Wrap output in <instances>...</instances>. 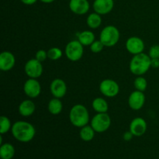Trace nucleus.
I'll return each mask as SVG.
<instances>
[{
  "label": "nucleus",
  "instance_id": "nucleus-27",
  "mask_svg": "<svg viewBox=\"0 0 159 159\" xmlns=\"http://www.w3.org/2000/svg\"><path fill=\"white\" fill-rule=\"evenodd\" d=\"M104 44L100 40H95L91 45H90V51L93 53H99L103 50Z\"/></svg>",
  "mask_w": 159,
  "mask_h": 159
},
{
  "label": "nucleus",
  "instance_id": "nucleus-32",
  "mask_svg": "<svg viewBox=\"0 0 159 159\" xmlns=\"http://www.w3.org/2000/svg\"><path fill=\"white\" fill-rule=\"evenodd\" d=\"M23 4L27 5V6H31V5H34V3L37 2V0H20Z\"/></svg>",
  "mask_w": 159,
  "mask_h": 159
},
{
  "label": "nucleus",
  "instance_id": "nucleus-17",
  "mask_svg": "<svg viewBox=\"0 0 159 159\" xmlns=\"http://www.w3.org/2000/svg\"><path fill=\"white\" fill-rule=\"evenodd\" d=\"M19 113L24 117L32 116L36 110V106L31 99H25L19 105Z\"/></svg>",
  "mask_w": 159,
  "mask_h": 159
},
{
  "label": "nucleus",
  "instance_id": "nucleus-21",
  "mask_svg": "<svg viewBox=\"0 0 159 159\" xmlns=\"http://www.w3.org/2000/svg\"><path fill=\"white\" fill-rule=\"evenodd\" d=\"M15 155V148L10 143L1 144L0 157L2 159H12Z\"/></svg>",
  "mask_w": 159,
  "mask_h": 159
},
{
  "label": "nucleus",
  "instance_id": "nucleus-8",
  "mask_svg": "<svg viewBox=\"0 0 159 159\" xmlns=\"http://www.w3.org/2000/svg\"><path fill=\"white\" fill-rule=\"evenodd\" d=\"M24 71L26 75L30 79H38L42 75L43 71L42 62L36 58L30 59L25 64Z\"/></svg>",
  "mask_w": 159,
  "mask_h": 159
},
{
  "label": "nucleus",
  "instance_id": "nucleus-23",
  "mask_svg": "<svg viewBox=\"0 0 159 159\" xmlns=\"http://www.w3.org/2000/svg\"><path fill=\"white\" fill-rule=\"evenodd\" d=\"M95 133H96V131L92 127V126L87 124V125L81 127L80 132H79V136H80L81 139L82 141L89 142V141H91L94 138Z\"/></svg>",
  "mask_w": 159,
  "mask_h": 159
},
{
  "label": "nucleus",
  "instance_id": "nucleus-10",
  "mask_svg": "<svg viewBox=\"0 0 159 159\" xmlns=\"http://www.w3.org/2000/svg\"><path fill=\"white\" fill-rule=\"evenodd\" d=\"M144 48L145 45L144 40L136 36L129 37L126 41V48L127 51L133 55L143 53Z\"/></svg>",
  "mask_w": 159,
  "mask_h": 159
},
{
  "label": "nucleus",
  "instance_id": "nucleus-29",
  "mask_svg": "<svg viewBox=\"0 0 159 159\" xmlns=\"http://www.w3.org/2000/svg\"><path fill=\"white\" fill-rule=\"evenodd\" d=\"M148 55L151 58H159V45L155 44L151 47Z\"/></svg>",
  "mask_w": 159,
  "mask_h": 159
},
{
  "label": "nucleus",
  "instance_id": "nucleus-14",
  "mask_svg": "<svg viewBox=\"0 0 159 159\" xmlns=\"http://www.w3.org/2000/svg\"><path fill=\"white\" fill-rule=\"evenodd\" d=\"M16 58L10 51H3L0 54V69L3 71H10L14 68Z\"/></svg>",
  "mask_w": 159,
  "mask_h": 159
},
{
  "label": "nucleus",
  "instance_id": "nucleus-2",
  "mask_svg": "<svg viewBox=\"0 0 159 159\" xmlns=\"http://www.w3.org/2000/svg\"><path fill=\"white\" fill-rule=\"evenodd\" d=\"M130 71L133 75L141 76L148 72L151 67V57L144 53L135 54L130 61Z\"/></svg>",
  "mask_w": 159,
  "mask_h": 159
},
{
  "label": "nucleus",
  "instance_id": "nucleus-6",
  "mask_svg": "<svg viewBox=\"0 0 159 159\" xmlns=\"http://www.w3.org/2000/svg\"><path fill=\"white\" fill-rule=\"evenodd\" d=\"M65 54L67 58L71 61H78L83 56V45L78 40H71L65 47Z\"/></svg>",
  "mask_w": 159,
  "mask_h": 159
},
{
  "label": "nucleus",
  "instance_id": "nucleus-28",
  "mask_svg": "<svg viewBox=\"0 0 159 159\" xmlns=\"http://www.w3.org/2000/svg\"><path fill=\"white\" fill-rule=\"evenodd\" d=\"M35 58L37 59V61H39L43 63V61H46L47 58H48V51H44V50H39V51H37V52H36Z\"/></svg>",
  "mask_w": 159,
  "mask_h": 159
},
{
  "label": "nucleus",
  "instance_id": "nucleus-25",
  "mask_svg": "<svg viewBox=\"0 0 159 159\" xmlns=\"http://www.w3.org/2000/svg\"><path fill=\"white\" fill-rule=\"evenodd\" d=\"M134 85L136 90L144 92L148 88V81L142 75L138 76L134 82Z\"/></svg>",
  "mask_w": 159,
  "mask_h": 159
},
{
  "label": "nucleus",
  "instance_id": "nucleus-11",
  "mask_svg": "<svg viewBox=\"0 0 159 159\" xmlns=\"http://www.w3.org/2000/svg\"><path fill=\"white\" fill-rule=\"evenodd\" d=\"M128 106L133 110H140L144 105L145 102V95L144 92L135 91L132 92L128 97Z\"/></svg>",
  "mask_w": 159,
  "mask_h": 159
},
{
  "label": "nucleus",
  "instance_id": "nucleus-7",
  "mask_svg": "<svg viewBox=\"0 0 159 159\" xmlns=\"http://www.w3.org/2000/svg\"><path fill=\"white\" fill-rule=\"evenodd\" d=\"M99 91L106 97L113 98L119 94L120 86L116 81L107 79L99 84Z\"/></svg>",
  "mask_w": 159,
  "mask_h": 159
},
{
  "label": "nucleus",
  "instance_id": "nucleus-22",
  "mask_svg": "<svg viewBox=\"0 0 159 159\" xmlns=\"http://www.w3.org/2000/svg\"><path fill=\"white\" fill-rule=\"evenodd\" d=\"M86 23L90 29H97L102 24V17L97 12H94L87 16Z\"/></svg>",
  "mask_w": 159,
  "mask_h": 159
},
{
  "label": "nucleus",
  "instance_id": "nucleus-33",
  "mask_svg": "<svg viewBox=\"0 0 159 159\" xmlns=\"http://www.w3.org/2000/svg\"><path fill=\"white\" fill-rule=\"evenodd\" d=\"M40 1L43 3H51L55 1V0H40Z\"/></svg>",
  "mask_w": 159,
  "mask_h": 159
},
{
  "label": "nucleus",
  "instance_id": "nucleus-1",
  "mask_svg": "<svg viewBox=\"0 0 159 159\" xmlns=\"http://www.w3.org/2000/svg\"><path fill=\"white\" fill-rule=\"evenodd\" d=\"M11 132L14 138L22 143L30 142L34 139L36 134L34 125L24 120H19L14 123Z\"/></svg>",
  "mask_w": 159,
  "mask_h": 159
},
{
  "label": "nucleus",
  "instance_id": "nucleus-3",
  "mask_svg": "<svg viewBox=\"0 0 159 159\" xmlns=\"http://www.w3.org/2000/svg\"><path fill=\"white\" fill-rule=\"evenodd\" d=\"M69 120L73 126L81 128L89 122V113L84 105L75 104L70 110Z\"/></svg>",
  "mask_w": 159,
  "mask_h": 159
},
{
  "label": "nucleus",
  "instance_id": "nucleus-16",
  "mask_svg": "<svg viewBox=\"0 0 159 159\" xmlns=\"http://www.w3.org/2000/svg\"><path fill=\"white\" fill-rule=\"evenodd\" d=\"M113 0H95L93 2V9L99 15H107L113 9Z\"/></svg>",
  "mask_w": 159,
  "mask_h": 159
},
{
  "label": "nucleus",
  "instance_id": "nucleus-24",
  "mask_svg": "<svg viewBox=\"0 0 159 159\" xmlns=\"http://www.w3.org/2000/svg\"><path fill=\"white\" fill-rule=\"evenodd\" d=\"M12 123L9 117L6 116H2L0 118V134L2 135L6 134L12 129Z\"/></svg>",
  "mask_w": 159,
  "mask_h": 159
},
{
  "label": "nucleus",
  "instance_id": "nucleus-31",
  "mask_svg": "<svg viewBox=\"0 0 159 159\" xmlns=\"http://www.w3.org/2000/svg\"><path fill=\"white\" fill-rule=\"evenodd\" d=\"M151 67L153 68H158L159 58H151Z\"/></svg>",
  "mask_w": 159,
  "mask_h": 159
},
{
  "label": "nucleus",
  "instance_id": "nucleus-13",
  "mask_svg": "<svg viewBox=\"0 0 159 159\" xmlns=\"http://www.w3.org/2000/svg\"><path fill=\"white\" fill-rule=\"evenodd\" d=\"M50 90L54 98L61 99L66 95L68 87L65 81L61 79H55L51 82Z\"/></svg>",
  "mask_w": 159,
  "mask_h": 159
},
{
  "label": "nucleus",
  "instance_id": "nucleus-9",
  "mask_svg": "<svg viewBox=\"0 0 159 159\" xmlns=\"http://www.w3.org/2000/svg\"><path fill=\"white\" fill-rule=\"evenodd\" d=\"M23 92L29 98L35 99L38 97L41 93V85L37 79L30 78L23 85Z\"/></svg>",
  "mask_w": 159,
  "mask_h": 159
},
{
  "label": "nucleus",
  "instance_id": "nucleus-26",
  "mask_svg": "<svg viewBox=\"0 0 159 159\" xmlns=\"http://www.w3.org/2000/svg\"><path fill=\"white\" fill-rule=\"evenodd\" d=\"M63 52L59 48H51L48 51V57L51 61H57L61 58Z\"/></svg>",
  "mask_w": 159,
  "mask_h": 159
},
{
  "label": "nucleus",
  "instance_id": "nucleus-4",
  "mask_svg": "<svg viewBox=\"0 0 159 159\" xmlns=\"http://www.w3.org/2000/svg\"><path fill=\"white\" fill-rule=\"evenodd\" d=\"M120 34V31L115 26L109 25L105 26L101 30L99 35V40L107 48H111L115 46L119 42Z\"/></svg>",
  "mask_w": 159,
  "mask_h": 159
},
{
  "label": "nucleus",
  "instance_id": "nucleus-18",
  "mask_svg": "<svg viewBox=\"0 0 159 159\" xmlns=\"http://www.w3.org/2000/svg\"><path fill=\"white\" fill-rule=\"evenodd\" d=\"M78 40L83 46H90L96 40V37L93 31L84 30L78 35Z\"/></svg>",
  "mask_w": 159,
  "mask_h": 159
},
{
  "label": "nucleus",
  "instance_id": "nucleus-20",
  "mask_svg": "<svg viewBox=\"0 0 159 159\" xmlns=\"http://www.w3.org/2000/svg\"><path fill=\"white\" fill-rule=\"evenodd\" d=\"M63 109V104L58 98H53L49 101L48 105V110L50 113L53 115H58L61 113Z\"/></svg>",
  "mask_w": 159,
  "mask_h": 159
},
{
  "label": "nucleus",
  "instance_id": "nucleus-15",
  "mask_svg": "<svg viewBox=\"0 0 159 159\" xmlns=\"http://www.w3.org/2000/svg\"><path fill=\"white\" fill-rule=\"evenodd\" d=\"M69 9L73 13L84 15L89 10L90 4L88 0H70Z\"/></svg>",
  "mask_w": 159,
  "mask_h": 159
},
{
  "label": "nucleus",
  "instance_id": "nucleus-19",
  "mask_svg": "<svg viewBox=\"0 0 159 159\" xmlns=\"http://www.w3.org/2000/svg\"><path fill=\"white\" fill-rule=\"evenodd\" d=\"M92 107L96 113H107L109 110L107 101L101 97H97L93 99L92 102Z\"/></svg>",
  "mask_w": 159,
  "mask_h": 159
},
{
  "label": "nucleus",
  "instance_id": "nucleus-30",
  "mask_svg": "<svg viewBox=\"0 0 159 159\" xmlns=\"http://www.w3.org/2000/svg\"><path fill=\"white\" fill-rule=\"evenodd\" d=\"M133 137H134L133 135V134L129 130V131H126L125 133L123 134V138H124V141H130V140H132Z\"/></svg>",
  "mask_w": 159,
  "mask_h": 159
},
{
  "label": "nucleus",
  "instance_id": "nucleus-5",
  "mask_svg": "<svg viewBox=\"0 0 159 159\" xmlns=\"http://www.w3.org/2000/svg\"><path fill=\"white\" fill-rule=\"evenodd\" d=\"M90 125L96 133H103L111 126V118L107 113H97L91 120Z\"/></svg>",
  "mask_w": 159,
  "mask_h": 159
},
{
  "label": "nucleus",
  "instance_id": "nucleus-12",
  "mask_svg": "<svg viewBox=\"0 0 159 159\" xmlns=\"http://www.w3.org/2000/svg\"><path fill=\"white\" fill-rule=\"evenodd\" d=\"M148 128L147 122L142 117H136L130 124L129 130L134 137H141L146 133Z\"/></svg>",
  "mask_w": 159,
  "mask_h": 159
}]
</instances>
